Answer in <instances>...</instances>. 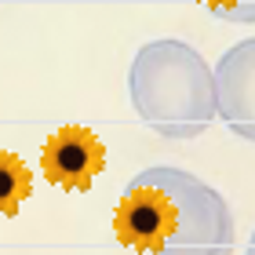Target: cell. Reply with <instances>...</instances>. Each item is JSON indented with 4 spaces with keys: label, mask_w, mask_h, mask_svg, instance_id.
<instances>
[{
    "label": "cell",
    "mask_w": 255,
    "mask_h": 255,
    "mask_svg": "<svg viewBox=\"0 0 255 255\" xmlns=\"http://www.w3.org/2000/svg\"><path fill=\"white\" fill-rule=\"evenodd\" d=\"M215 117L234 135L255 142V37L234 44L212 69Z\"/></svg>",
    "instance_id": "cell-4"
},
{
    "label": "cell",
    "mask_w": 255,
    "mask_h": 255,
    "mask_svg": "<svg viewBox=\"0 0 255 255\" xmlns=\"http://www.w3.org/2000/svg\"><path fill=\"white\" fill-rule=\"evenodd\" d=\"M102 168H106V146L84 124L59 128L55 135H48V142L40 149L44 179L69 193L91 190V182H95V175H102Z\"/></svg>",
    "instance_id": "cell-3"
},
{
    "label": "cell",
    "mask_w": 255,
    "mask_h": 255,
    "mask_svg": "<svg viewBox=\"0 0 255 255\" xmlns=\"http://www.w3.org/2000/svg\"><path fill=\"white\" fill-rule=\"evenodd\" d=\"M113 234L142 255H234V208L182 168H146L124 186Z\"/></svg>",
    "instance_id": "cell-1"
},
{
    "label": "cell",
    "mask_w": 255,
    "mask_h": 255,
    "mask_svg": "<svg viewBox=\"0 0 255 255\" xmlns=\"http://www.w3.org/2000/svg\"><path fill=\"white\" fill-rule=\"evenodd\" d=\"M33 190L29 164L11 149H0V215L11 219L18 215V208L26 204V197Z\"/></svg>",
    "instance_id": "cell-5"
},
{
    "label": "cell",
    "mask_w": 255,
    "mask_h": 255,
    "mask_svg": "<svg viewBox=\"0 0 255 255\" xmlns=\"http://www.w3.org/2000/svg\"><path fill=\"white\" fill-rule=\"evenodd\" d=\"M201 7H208L215 18L237 22V26H255V0H197Z\"/></svg>",
    "instance_id": "cell-6"
},
{
    "label": "cell",
    "mask_w": 255,
    "mask_h": 255,
    "mask_svg": "<svg viewBox=\"0 0 255 255\" xmlns=\"http://www.w3.org/2000/svg\"><path fill=\"white\" fill-rule=\"evenodd\" d=\"M131 106L160 138H197L215 121V77L201 51L182 40H149L128 73Z\"/></svg>",
    "instance_id": "cell-2"
},
{
    "label": "cell",
    "mask_w": 255,
    "mask_h": 255,
    "mask_svg": "<svg viewBox=\"0 0 255 255\" xmlns=\"http://www.w3.org/2000/svg\"><path fill=\"white\" fill-rule=\"evenodd\" d=\"M245 255H255V234H252V241H248V252Z\"/></svg>",
    "instance_id": "cell-7"
}]
</instances>
